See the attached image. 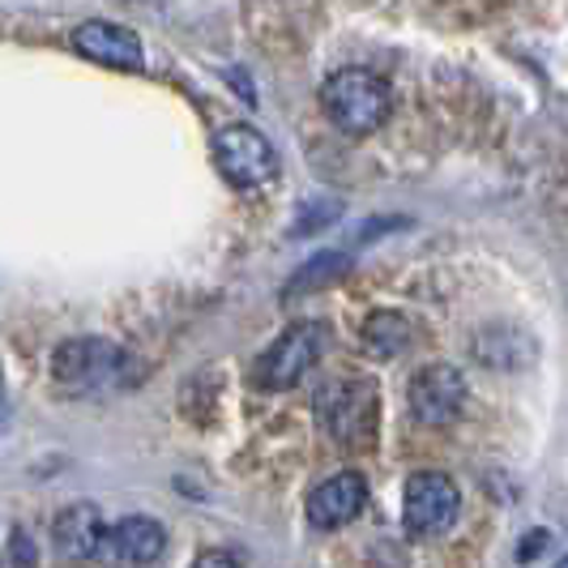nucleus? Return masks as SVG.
<instances>
[{
    "mask_svg": "<svg viewBox=\"0 0 568 568\" xmlns=\"http://www.w3.org/2000/svg\"><path fill=\"white\" fill-rule=\"evenodd\" d=\"M364 505H368L364 475L359 470H342V475L313 487V496H308V521H313L316 530H342V526H351L364 513Z\"/></svg>",
    "mask_w": 568,
    "mask_h": 568,
    "instance_id": "nucleus-8",
    "label": "nucleus"
},
{
    "mask_svg": "<svg viewBox=\"0 0 568 568\" xmlns=\"http://www.w3.org/2000/svg\"><path fill=\"white\" fill-rule=\"evenodd\" d=\"M325 346H329V329L321 321H300V325L286 329L283 338H274L261 351L253 381L261 389H274V394L278 389H295L316 368V359L325 355Z\"/></svg>",
    "mask_w": 568,
    "mask_h": 568,
    "instance_id": "nucleus-4",
    "label": "nucleus"
},
{
    "mask_svg": "<svg viewBox=\"0 0 568 568\" xmlns=\"http://www.w3.org/2000/svg\"><path fill=\"white\" fill-rule=\"evenodd\" d=\"M197 565H248V556L244 551H201L197 556Z\"/></svg>",
    "mask_w": 568,
    "mask_h": 568,
    "instance_id": "nucleus-14",
    "label": "nucleus"
},
{
    "mask_svg": "<svg viewBox=\"0 0 568 568\" xmlns=\"http://www.w3.org/2000/svg\"><path fill=\"white\" fill-rule=\"evenodd\" d=\"M214 163L223 171V180H227L231 189H240V193H256V189H265L278 175V154H274L270 138L261 129H253V124L219 129Z\"/></svg>",
    "mask_w": 568,
    "mask_h": 568,
    "instance_id": "nucleus-6",
    "label": "nucleus"
},
{
    "mask_svg": "<svg viewBox=\"0 0 568 568\" xmlns=\"http://www.w3.org/2000/svg\"><path fill=\"white\" fill-rule=\"evenodd\" d=\"M316 424L342 449H368L381 424V394L372 381H334L316 398Z\"/></svg>",
    "mask_w": 568,
    "mask_h": 568,
    "instance_id": "nucleus-2",
    "label": "nucleus"
},
{
    "mask_svg": "<svg viewBox=\"0 0 568 568\" xmlns=\"http://www.w3.org/2000/svg\"><path fill=\"white\" fill-rule=\"evenodd\" d=\"M342 274H346V256L342 253H321L313 256L291 283H286V295H300V291H321V286L338 283Z\"/></svg>",
    "mask_w": 568,
    "mask_h": 568,
    "instance_id": "nucleus-13",
    "label": "nucleus"
},
{
    "mask_svg": "<svg viewBox=\"0 0 568 568\" xmlns=\"http://www.w3.org/2000/svg\"><path fill=\"white\" fill-rule=\"evenodd\" d=\"M52 372L60 385L82 389V394H99V389H115L129 381L133 359L120 342L108 338H69L57 346L52 355Z\"/></svg>",
    "mask_w": 568,
    "mask_h": 568,
    "instance_id": "nucleus-3",
    "label": "nucleus"
},
{
    "mask_svg": "<svg viewBox=\"0 0 568 568\" xmlns=\"http://www.w3.org/2000/svg\"><path fill=\"white\" fill-rule=\"evenodd\" d=\"M542 542H547V530H535V535H526L521 551H517V560H535V556L542 551Z\"/></svg>",
    "mask_w": 568,
    "mask_h": 568,
    "instance_id": "nucleus-15",
    "label": "nucleus"
},
{
    "mask_svg": "<svg viewBox=\"0 0 568 568\" xmlns=\"http://www.w3.org/2000/svg\"><path fill=\"white\" fill-rule=\"evenodd\" d=\"M321 108H325V115L338 124L342 133L368 138V133H376L389 120L394 94H389L385 78H376L372 69H338L321 85Z\"/></svg>",
    "mask_w": 568,
    "mask_h": 568,
    "instance_id": "nucleus-1",
    "label": "nucleus"
},
{
    "mask_svg": "<svg viewBox=\"0 0 568 568\" xmlns=\"http://www.w3.org/2000/svg\"><path fill=\"white\" fill-rule=\"evenodd\" d=\"M462 513V487L445 470H419L406 479L402 491V526L415 539H440L457 526Z\"/></svg>",
    "mask_w": 568,
    "mask_h": 568,
    "instance_id": "nucleus-5",
    "label": "nucleus"
},
{
    "mask_svg": "<svg viewBox=\"0 0 568 568\" xmlns=\"http://www.w3.org/2000/svg\"><path fill=\"white\" fill-rule=\"evenodd\" d=\"M406 402H410V415L424 427L454 424L457 415L466 410V376L454 364H427V368L410 376Z\"/></svg>",
    "mask_w": 568,
    "mask_h": 568,
    "instance_id": "nucleus-7",
    "label": "nucleus"
},
{
    "mask_svg": "<svg viewBox=\"0 0 568 568\" xmlns=\"http://www.w3.org/2000/svg\"><path fill=\"white\" fill-rule=\"evenodd\" d=\"M103 535H108V526L94 505H69L52 521V547L60 560H99Z\"/></svg>",
    "mask_w": 568,
    "mask_h": 568,
    "instance_id": "nucleus-11",
    "label": "nucleus"
},
{
    "mask_svg": "<svg viewBox=\"0 0 568 568\" xmlns=\"http://www.w3.org/2000/svg\"><path fill=\"white\" fill-rule=\"evenodd\" d=\"M73 48L99 64H112V69H145L142 39L115 22H82L73 30Z\"/></svg>",
    "mask_w": 568,
    "mask_h": 568,
    "instance_id": "nucleus-10",
    "label": "nucleus"
},
{
    "mask_svg": "<svg viewBox=\"0 0 568 568\" xmlns=\"http://www.w3.org/2000/svg\"><path fill=\"white\" fill-rule=\"evenodd\" d=\"M565 565H568V556H565Z\"/></svg>",
    "mask_w": 568,
    "mask_h": 568,
    "instance_id": "nucleus-16",
    "label": "nucleus"
},
{
    "mask_svg": "<svg viewBox=\"0 0 568 568\" xmlns=\"http://www.w3.org/2000/svg\"><path fill=\"white\" fill-rule=\"evenodd\" d=\"M163 547H168V530L154 517H120L103 535L99 560L103 565H154Z\"/></svg>",
    "mask_w": 568,
    "mask_h": 568,
    "instance_id": "nucleus-9",
    "label": "nucleus"
},
{
    "mask_svg": "<svg viewBox=\"0 0 568 568\" xmlns=\"http://www.w3.org/2000/svg\"><path fill=\"white\" fill-rule=\"evenodd\" d=\"M364 346L381 359H394L410 346V321L402 313H372L364 325Z\"/></svg>",
    "mask_w": 568,
    "mask_h": 568,
    "instance_id": "nucleus-12",
    "label": "nucleus"
}]
</instances>
